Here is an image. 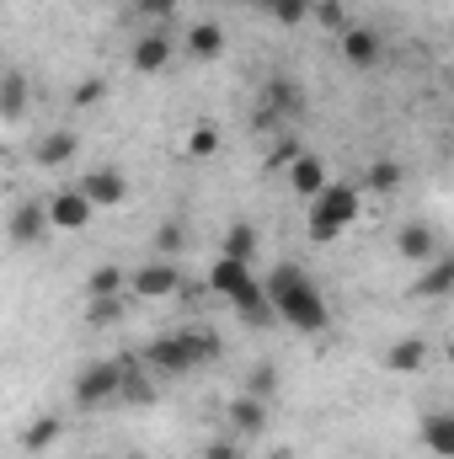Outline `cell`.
I'll return each mask as SVG.
<instances>
[{
    "label": "cell",
    "instance_id": "33",
    "mask_svg": "<svg viewBox=\"0 0 454 459\" xmlns=\"http://www.w3.org/2000/svg\"><path fill=\"white\" fill-rule=\"evenodd\" d=\"M310 16H316L321 27H332V32L347 27V5H342V0H310Z\"/></svg>",
    "mask_w": 454,
    "mask_h": 459
},
{
    "label": "cell",
    "instance_id": "25",
    "mask_svg": "<svg viewBox=\"0 0 454 459\" xmlns=\"http://www.w3.org/2000/svg\"><path fill=\"white\" fill-rule=\"evenodd\" d=\"M86 294H92V299H102V294H128V273H123V267H113V262L92 267V278H86Z\"/></svg>",
    "mask_w": 454,
    "mask_h": 459
},
{
    "label": "cell",
    "instance_id": "37",
    "mask_svg": "<svg viewBox=\"0 0 454 459\" xmlns=\"http://www.w3.org/2000/svg\"><path fill=\"white\" fill-rule=\"evenodd\" d=\"M177 246H182V225L171 220V225H161V235H155V251H161V256H171Z\"/></svg>",
    "mask_w": 454,
    "mask_h": 459
},
{
    "label": "cell",
    "instance_id": "16",
    "mask_svg": "<svg viewBox=\"0 0 454 459\" xmlns=\"http://www.w3.org/2000/svg\"><path fill=\"white\" fill-rule=\"evenodd\" d=\"M230 305H235V316L246 321V326H273V305H267V289L251 278L240 294H230Z\"/></svg>",
    "mask_w": 454,
    "mask_h": 459
},
{
    "label": "cell",
    "instance_id": "30",
    "mask_svg": "<svg viewBox=\"0 0 454 459\" xmlns=\"http://www.w3.org/2000/svg\"><path fill=\"white\" fill-rule=\"evenodd\" d=\"M262 11H267L278 27H300V22H310V0H262Z\"/></svg>",
    "mask_w": 454,
    "mask_h": 459
},
{
    "label": "cell",
    "instance_id": "21",
    "mask_svg": "<svg viewBox=\"0 0 454 459\" xmlns=\"http://www.w3.org/2000/svg\"><path fill=\"white\" fill-rule=\"evenodd\" d=\"M423 363H428V342L423 337H401V342L385 347V368L390 374H417Z\"/></svg>",
    "mask_w": 454,
    "mask_h": 459
},
{
    "label": "cell",
    "instance_id": "19",
    "mask_svg": "<svg viewBox=\"0 0 454 459\" xmlns=\"http://www.w3.org/2000/svg\"><path fill=\"white\" fill-rule=\"evenodd\" d=\"M423 444L433 459H454V411H428L423 417Z\"/></svg>",
    "mask_w": 454,
    "mask_h": 459
},
{
    "label": "cell",
    "instance_id": "9",
    "mask_svg": "<svg viewBox=\"0 0 454 459\" xmlns=\"http://www.w3.org/2000/svg\"><path fill=\"white\" fill-rule=\"evenodd\" d=\"M5 240H11V246H38V240H48V209H43V204H16L11 220H5Z\"/></svg>",
    "mask_w": 454,
    "mask_h": 459
},
{
    "label": "cell",
    "instance_id": "3",
    "mask_svg": "<svg viewBox=\"0 0 454 459\" xmlns=\"http://www.w3.org/2000/svg\"><path fill=\"white\" fill-rule=\"evenodd\" d=\"M123 358H97V363H86L81 374H75V406L81 411H102V406H113L118 395H123Z\"/></svg>",
    "mask_w": 454,
    "mask_h": 459
},
{
    "label": "cell",
    "instance_id": "23",
    "mask_svg": "<svg viewBox=\"0 0 454 459\" xmlns=\"http://www.w3.org/2000/svg\"><path fill=\"white\" fill-rule=\"evenodd\" d=\"M59 438H65V422H59V417H38V422L22 428V449H27V455H48Z\"/></svg>",
    "mask_w": 454,
    "mask_h": 459
},
{
    "label": "cell",
    "instance_id": "5",
    "mask_svg": "<svg viewBox=\"0 0 454 459\" xmlns=\"http://www.w3.org/2000/svg\"><path fill=\"white\" fill-rule=\"evenodd\" d=\"M43 209H48V230H70V235H75V230H92V220H97V209L86 204L81 187H59Z\"/></svg>",
    "mask_w": 454,
    "mask_h": 459
},
{
    "label": "cell",
    "instance_id": "11",
    "mask_svg": "<svg viewBox=\"0 0 454 459\" xmlns=\"http://www.w3.org/2000/svg\"><path fill=\"white\" fill-rule=\"evenodd\" d=\"M225 417H230V433H235L240 444H251V438L267 433V401H257V395H235Z\"/></svg>",
    "mask_w": 454,
    "mask_h": 459
},
{
    "label": "cell",
    "instance_id": "6",
    "mask_svg": "<svg viewBox=\"0 0 454 459\" xmlns=\"http://www.w3.org/2000/svg\"><path fill=\"white\" fill-rule=\"evenodd\" d=\"M75 187L86 193L92 209H118V204H128V177H123L118 166H97V171H86Z\"/></svg>",
    "mask_w": 454,
    "mask_h": 459
},
{
    "label": "cell",
    "instance_id": "12",
    "mask_svg": "<svg viewBox=\"0 0 454 459\" xmlns=\"http://www.w3.org/2000/svg\"><path fill=\"white\" fill-rule=\"evenodd\" d=\"M380 54H385V43H380L374 27H342V59H347L353 70H374Z\"/></svg>",
    "mask_w": 454,
    "mask_h": 459
},
{
    "label": "cell",
    "instance_id": "26",
    "mask_svg": "<svg viewBox=\"0 0 454 459\" xmlns=\"http://www.w3.org/2000/svg\"><path fill=\"white\" fill-rule=\"evenodd\" d=\"M401 182H406V171H401L396 160H374V166L363 171V187H369V193H380V198H390Z\"/></svg>",
    "mask_w": 454,
    "mask_h": 459
},
{
    "label": "cell",
    "instance_id": "17",
    "mask_svg": "<svg viewBox=\"0 0 454 459\" xmlns=\"http://www.w3.org/2000/svg\"><path fill=\"white\" fill-rule=\"evenodd\" d=\"M27 97H32V81L22 70H5L0 75V123H16L27 113Z\"/></svg>",
    "mask_w": 454,
    "mask_h": 459
},
{
    "label": "cell",
    "instance_id": "28",
    "mask_svg": "<svg viewBox=\"0 0 454 459\" xmlns=\"http://www.w3.org/2000/svg\"><path fill=\"white\" fill-rule=\"evenodd\" d=\"M182 150H188L193 160H209V155H220V128H214V123H193Z\"/></svg>",
    "mask_w": 454,
    "mask_h": 459
},
{
    "label": "cell",
    "instance_id": "14",
    "mask_svg": "<svg viewBox=\"0 0 454 459\" xmlns=\"http://www.w3.org/2000/svg\"><path fill=\"white\" fill-rule=\"evenodd\" d=\"M284 182H289V187H294V193H300V198L310 204V198H316V193H321V187H327L332 177H327V166H321L316 155H294V160L284 166Z\"/></svg>",
    "mask_w": 454,
    "mask_h": 459
},
{
    "label": "cell",
    "instance_id": "8",
    "mask_svg": "<svg viewBox=\"0 0 454 459\" xmlns=\"http://www.w3.org/2000/svg\"><path fill=\"white\" fill-rule=\"evenodd\" d=\"M294 113H305V86L289 81V75H273L262 86V117L273 123V117H294Z\"/></svg>",
    "mask_w": 454,
    "mask_h": 459
},
{
    "label": "cell",
    "instance_id": "10",
    "mask_svg": "<svg viewBox=\"0 0 454 459\" xmlns=\"http://www.w3.org/2000/svg\"><path fill=\"white\" fill-rule=\"evenodd\" d=\"M144 368L150 374H188L193 363H188V347H182V332H166V337H155V342L144 347Z\"/></svg>",
    "mask_w": 454,
    "mask_h": 459
},
{
    "label": "cell",
    "instance_id": "7",
    "mask_svg": "<svg viewBox=\"0 0 454 459\" xmlns=\"http://www.w3.org/2000/svg\"><path fill=\"white\" fill-rule=\"evenodd\" d=\"M171 54H177V48H171V38L150 27L144 38H134V48H128V65H134V75H161V70L171 65Z\"/></svg>",
    "mask_w": 454,
    "mask_h": 459
},
{
    "label": "cell",
    "instance_id": "27",
    "mask_svg": "<svg viewBox=\"0 0 454 459\" xmlns=\"http://www.w3.org/2000/svg\"><path fill=\"white\" fill-rule=\"evenodd\" d=\"M118 321H123V294H102V299L86 305V326H92V332H108Z\"/></svg>",
    "mask_w": 454,
    "mask_h": 459
},
{
    "label": "cell",
    "instance_id": "36",
    "mask_svg": "<svg viewBox=\"0 0 454 459\" xmlns=\"http://www.w3.org/2000/svg\"><path fill=\"white\" fill-rule=\"evenodd\" d=\"M294 155H305V150H300V139H289V134H284V139L273 144V155H267V166H289Z\"/></svg>",
    "mask_w": 454,
    "mask_h": 459
},
{
    "label": "cell",
    "instance_id": "1",
    "mask_svg": "<svg viewBox=\"0 0 454 459\" xmlns=\"http://www.w3.org/2000/svg\"><path fill=\"white\" fill-rule=\"evenodd\" d=\"M262 289H267L273 321H284V326H294V332H305V337H316V332L332 326V305H327V294L310 283V273H305L300 262H278Z\"/></svg>",
    "mask_w": 454,
    "mask_h": 459
},
{
    "label": "cell",
    "instance_id": "18",
    "mask_svg": "<svg viewBox=\"0 0 454 459\" xmlns=\"http://www.w3.org/2000/svg\"><path fill=\"white\" fill-rule=\"evenodd\" d=\"M454 289V256H428V273L412 283V294L417 299H444Z\"/></svg>",
    "mask_w": 454,
    "mask_h": 459
},
{
    "label": "cell",
    "instance_id": "4",
    "mask_svg": "<svg viewBox=\"0 0 454 459\" xmlns=\"http://www.w3.org/2000/svg\"><path fill=\"white\" fill-rule=\"evenodd\" d=\"M128 289H134L139 299H171V294L182 289V273H177V262H171V256H150L144 267H134V273H128Z\"/></svg>",
    "mask_w": 454,
    "mask_h": 459
},
{
    "label": "cell",
    "instance_id": "15",
    "mask_svg": "<svg viewBox=\"0 0 454 459\" xmlns=\"http://www.w3.org/2000/svg\"><path fill=\"white\" fill-rule=\"evenodd\" d=\"M396 251L406 256V262H428V256H439V230L433 225H401L396 230Z\"/></svg>",
    "mask_w": 454,
    "mask_h": 459
},
{
    "label": "cell",
    "instance_id": "38",
    "mask_svg": "<svg viewBox=\"0 0 454 459\" xmlns=\"http://www.w3.org/2000/svg\"><path fill=\"white\" fill-rule=\"evenodd\" d=\"M97 459H102V455H97Z\"/></svg>",
    "mask_w": 454,
    "mask_h": 459
},
{
    "label": "cell",
    "instance_id": "32",
    "mask_svg": "<svg viewBox=\"0 0 454 459\" xmlns=\"http://www.w3.org/2000/svg\"><path fill=\"white\" fill-rule=\"evenodd\" d=\"M273 390H278V368H273V363H257V368H251V385H246V395H257V401H273Z\"/></svg>",
    "mask_w": 454,
    "mask_h": 459
},
{
    "label": "cell",
    "instance_id": "13",
    "mask_svg": "<svg viewBox=\"0 0 454 459\" xmlns=\"http://www.w3.org/2000/svg\"><path fill=\"white\" fill-rule=\"evenodd\" d=\"M75 150H81V134H75V128H54V134H43V139L32 144V160H38L43 171H59V166L75 160Z\"/></svg>",
    "mask_w": 454,
    "mask_h": 459
},
{
    "label": "cell",
    "instance_id": "31",
    "mask_svg": "<svg viewBox=\"0 0 454 459\" xmlns=\"http://www.w3.org/2000/svg\"><path fill=\"white\" fill-rule=\"evenodd\" d=\"M102 97H108V81L92 75V81H81V86L70 91V108H75V113H92V108H102Z\"/></svg>",
    "mask_w": 454,
    "mask_h": 459
},
{
    "label": "cell",
    "instance_id": "35",
    "mask_svg": "<svg viewBox=\"0 0 454 459\" xmlns=\"http://www.w3.org/2000/svg\"><path fill=\"white\" fill-rule=\"evenodd\" d=\"M204 459H246V444H240V438H214V444L204 449Z\"/></svg>",
    "mask_w": 454,
    "mask_h": 459
},
{
    "label": "cell",
    "instance_id": "2",
    "mask_svg": "<svg viewBox=\"0 0 454 459\" xmlns=\"http://www.w3.org/2000/svg\"><path fill=\"white\" fill-rule=\"evenodd\" d=\"M358 214H363V187H358V182H327V187L310 198L305 230H310V240H321V246H327V240H337Z\"/></svg>",
    "mask_w": 454,
    "mask_h": 459
},
{
    "label": "cell",
    "instance_id": "20",
    "mask_svg": "<svg viewBox=\"0 0 454 459\" xmlns=\"http://www.w3.org/2000/svg\"><path fill=\"white\" fill-rule=\"evenodd\" d=\"M188 54H193L198 65H214V59L225 54V27H220V22H198V27L188 32Z\"/></svg>",
    "mask_w": 454,
    "mask_h": 459
},
{
    "label": "cell",
    "instance_id": "29",
    "mask_svg": "<svg viewBox=\"0 0 454 459\" xmlns=\"http://www.w3.org/2000/svg\"><path fill=\"white\" fill-rule=\"evenodd\" d=\"M220 256L251 262V256H257V230L246 225V220H240V225H230V230H225V251H220Z\"/></svg>",
    "mask_w": 454,
    "mask_h": 459
},
{
    "label": "cell",
    "instance_id": "24",
    "mask_svg": "<svg viewBox=\"0 0 454 459\" xmlns=\"http://www.w3.org/2000/svg\"><path fill=\"white\" fill-rule=\"evenodd\" d=\"M182 347H188V363H193V368H198V363H214V358L225 352L209 326H188V332H182Z\"/></svg>",
    "mask_w": 454,
    "mask_h": 459
},
{
    "label": "cell",
    "instance_id": "34",
    "mask_svg": "<svg viewBox=\"0 0 454 459\" xmlns=\"http://www.w3.org/2000/svg\"><path fill=\"white\" fill-rule=\"evenodd\" d=\"M134 16L139 22H166V16H177V0H134Z\"/></svg>",
    "mask_w": 454,
    "mask_h": 459
},
{
    "label": "cell",
    "instance_id": "22",
    "mask_svg": "<svg viewBox=\"0 0 454 459\" xmlns=\"http://www.w3.org/2000/svg\"><path fill=\"white\" fill-rule=\"evenodd\" d=\"M246 283H251V262H235V256H220V262H214V267H209V289H214V294H240V289H246Z\"/></svg>",
    "mask_w": 454,
    "mask_h": 459
}]
</instances>
